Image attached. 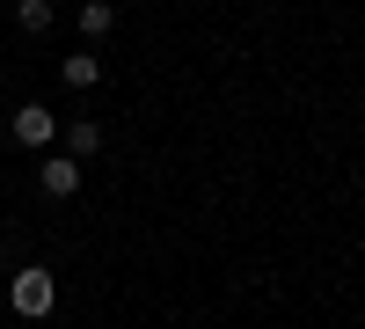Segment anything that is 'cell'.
Wrapping results in <instances>:
<instances>
[{
    "mask_svg": "<svg viewBox=\"0 0 365 329\" xmlns=\"http://www.w3.org/2000/svg\"><path fill=\"white\" fill-rule=\"evenodd\" d=\"M8 308H15V315H29V322L51 315V308H58V278L44 271V263H22V271L8 278Z\"/></svg>",
    "mask_w": 365,
    "mask_h": 329,
    "instance_id": "obj_1",
    "label": "cell"
},
{
    "mask_svg": "<svg viewBox=\"0 0 365 329\" xmlns=\"http://www.w3.org/2000/svg\"><path fill=\"white\" fill-rule=\"evenodd\" d=\"M37 191H44V198H73V191H81V161H73V154L37 161Z\"/></svg>",
    "mask_w": 365,
    "mask_h": 329,
    "instance_id": "obj_2",
    "label": "cell"
},
{
    "mask_svg": "<svg viewBox=\"0 0 365 329\" xmlns=\"http://www.w3.org/2000/svg\"><path fill=\"white\" fill-rule=\"evenodd\" d=\"M51 132H58V117H51L44 103H22V110H15V139H22V146H51Z\"/></svg>",
    "mask_w": 365,
    "mask_h": 329,
    "instance_id": "obj_3",
    "label": "cell"
},
{
    "mask_svg": "<svg viewBox=\"0 0 365 329\" xmlns=\"http://www.w3.org/2000/svg\"><path fill=\"white\" fill-rule=\"evenodd\" d=\"M58 74H66V88H96V81H103V59H96V51H66V66H58Z\"/></svg>",
    "mask_w": 365,
    "mask_h": 329,
    "instance_id": "obj_4",
    "label": "cell"
},
{
    "mask_svg": "<svg viewBox=\"0 0 365 329\" xmlns=\"http://www.w3.org/2000/svg\"><path fill=\"white\" fill-rule=\"evenodd\" d=\"M110 29H117V8L110 0H88L81 8V37H110Z\"/></svg>",
    "mask_w": 365,
    "mask_h": 329,
    "instance_id": "obj_5",
    "label": "cell"
},
{
    "mask_svg": "<svg viewBox=\"0 0 365 329\" xmlns=\"http://www.w3.org/2000/svg\"><path fill=\"white\" fill-rule=\"evenodd\" d=\"M15 22L29 29V37H44L51 29V0H15Z\"/></svg>",
    "mask_w": 365,
    "mask_h": 329,
    "instance_id": "obj_6",
    "label": "cell"
},
{
    "mask_svg": "<svg viewBox=\"0 0 365 329\" xmlns=\"http://www.w3.org/2000/svg\"><path fill=\"white\" fill-rule=\"evenodd\" d=\"M96 146H103V125H96V117H81V125H73V161H88Z\"/></svg>",
    "mask_w": 365,
    "mask_h": 329,
    "instance_id": "obj_7",
    "label": "cell"
}]
</instances>
